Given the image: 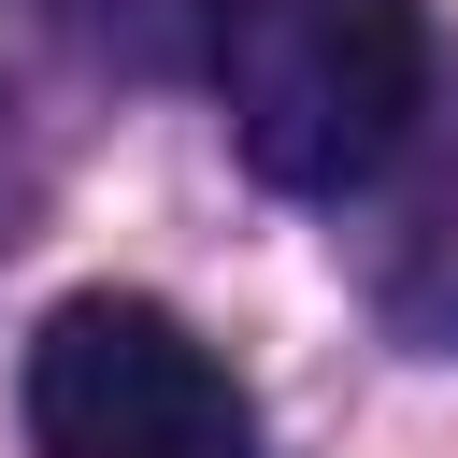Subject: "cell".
Masks as SVG:
<instances>
[{
  "instance_id": "cell-2",
  "label": "cell",
  "mask_w": 458,
  "mask_h": 458,
  "mask_svg": "<svg viewBox=\"0 0 458 458\" xmlns=\"http://www.w3.org/2000/svg\"><path fill=\"white\" fill-rule=\"evenodd\" d=\"M29 458H258V401L186 315L86 286L29 329Z\"/></svg>"
},
{
  "instance_id": "cell-1",
  "label": "cell",
  "mask_w": 458,
  "mask_h": 458,
  "mask_svg": "<svg viewBox=\"0 0 458 458\" xmlns=\"http://www.w3.org/2000/svg\"><path fill=\"white\" fill-rule=\"evenodd\" d=\"M200 72L258 186L358 200L429 114V0H200Z\"/></svg>"
}]
</instances>
